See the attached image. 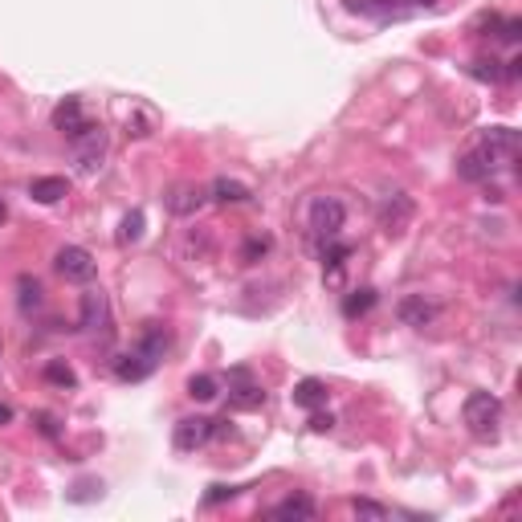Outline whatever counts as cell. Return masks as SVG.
<instances>
[{
    "mask_svg": "<svg viewBox=\"0 0 522 522\" xmlns=\"http://www.w3.org/2000/svg\"><path fill=\"white\" fill-rule=\"evenodd\" d=\"M270 245H274L270 237H249V241H245V249H241V261H245V266H253V261H257L261 253H270Z\"/></svg>",
    "mask_w": 522,
    "mask_h": 522,
    "instance_id": "obj_26",
    "label": "cell"
},
{
    "mask_svg": "<svg viewBox=\"0 0 522 522\" xmlns=\"http://www.w3.org/2000/svg\"><path fill=\"white\" fill-rule=\"evenodd\" d=\"M241 490L237 486H209V494H204V502L209 506H217V502H225V498H237Z\"/></svg>",
    "mask_w": 522,
    "mask_h": 522,
    "instance_id": "obj_28",
    "label": "cell"
},
{
    "mask_svg": "<svg viewBox=\"0 0 522 522\" xmlns=\"http://www.w3.org/2000/svg\"><path fill=\"white\" fill-rule=\"evenodd\" d=\"M29 196H33L37 204H57L70 196V180H65V175H37V180L29 184Z\"/></svg>",
    "mask_w": 522,
    "mask_h": 522,
    "instance_id": "obj_15",
    "label": "cell"
},
{
    "mask_svg": "<svg viewBox=\"0 0 522 522\" xmlns=\"http://www.w3.org/2000/svg\"><path fill=\"white\" fill-rule=\"evenodd\" d=\"M351 510L359 514V518H388V506H380V502H367V498H355V502H351Z\"/></svg>",
    "mask_w": 522,
    "mask_h": 522,
    "instance_id": "obj_27",
    "label": "cell"
},
{
    "mask_svg": "<svg viewBox=\"0 0 522 522\" xmlns=\"http://www.w3.org/2000/svg\"><path fill=\"white\" fill-rule=\"evenodd\" d=\"M209 196H212V201H220V204H245V201H253V193H249L245 184H241V180H229V175L212 180V184H209Z\"/></svg>",
    "mask_w": 522,
    "mask_h": 522,
    "instance_id": "obj_18",
    "label": "cell"
},
{
    "mask_svg": "<svg viewBox=\"0 0 522 522\" xmlns=\"http://www.w3.org/2000/svg\"><path fill=\"white\" fill-rule=\"evenodd\" d=\"M376 217H380V229H384L388 237H400V233L413 225L416 204H413V196L408 193H388V196H380Z\"/></svg>",
    "mask_w": 522,
    "mask_h": 522,
    "instance_id": "obj_4",
    "label": "cell"
},
{
    "mask_svg": "<svg viewBox=\"0 0 522 522\" xmlns=\"http://www.w3.org/2000/svg\"><path fill=\"white\" fill-rule=\"evenodd\" d=\"M204 201H209V188H201V184H180V188H172V196H167V209H172L175 217H196V212L204 209Z\"/></svg>",
    "mask_w": 522,
    "mask_h": 522,
    "instance_id": "obj_12",
    "label": "cell"
},
{
    "mask_svg": "<svg viewBox=\"0 0 522 522\" xmlns=\"http://www.w3.org/2000/svg\"><path fill=\"white\" fill-rule=\"evenodd\" d=\"M437 314H441V306L432 303V298H424V294H404L400 303H396V319H400L404 327H416V330L432 327Z\"/></svg>",
    "mask_w": 522,
    "mask_h": 522,
    "instance_id": "obj_9",
    "label": "cell"
},
{
    "mask_svg": "<svg viewBox=\"0 0 522 522\" xmlns=\"http://www.w3.org/2000/svg\"><path fill=\"white\" fill-rule=\"evenodd\" d=\"M518 70H522L518 57H510V62H506V70H502V62H498V57H477V62L469 65V73H474L477 82H506V78H518Z\"/></svg>",
    "mask_w": 522,
    "mask_h": 522,
    "instance_id": "obj_14",
    "label": "cell"
},
{
    "mask_svg": "<svg viewBox=\"0 0 522 522\" xmlns=\"http://www.w3.org/2000/svg\"><path fill=\"white\" fill-rule=\"evenodd\" d=\"M54 127L62 131L65 139H78L86 127H90V119H86V110H82V102L78 98H62L54 107Z\"/></svg>",
    "mask_w": 522,
    "mask_h": 522,
    "instance_id": "obj_11",
    "label": "cell"
},
{
    "mask_svg": "<svg viewBox=\"0 0 522 522\" xmlns=\"http://www.w3.org/2000/svg\"><path fill=\"white\" fill-rule=\"evenodd\" d=\"M70 147H73V164H78V172L94 175L102 167V159H107V131L90 123L78 139H70Z\"/></svg>",
    "mask_w": 522,
    "mask_h": 522,
    "instance_id": "obj_5",
    "label": "cell"
},
{
    "mask_svg": "<svg viewBox=\"0 0 522 522\" xmlns=\"http://www.w3.org/2000/svg\"><path fill=\"white\" fill-rule=\"evenodd\" d=\"M188 396H193V400H201V404L217 400V396H220V380L209 376V372H201V376L188 380Z\"/></svg>",
    "mask_w": 522,
    "mask_h": 522,
    "instance_id": "obj_22",
    "label": "cell"
},
{
    "mask_svg": "<svg viewBox=\"0 0 522 522\" xmlns=\"http://www.w3.org/2000/svg\"><path fill=\"white\" fill-rule=\"evenodd\" d=\"M4 220H9V204L0 201V225H4Z\"/></svg>",
    "mask_w": 522,
    "mask_h": 522,
    "instance_id": "obj_31",
    "label": "cell"
},
{
    "mask_svg": "<svg viewBox=\"0 0 522 522\" xmlns=\"http://www.w3.org/2000/svg\"><path fill=\"white\" fill-rule=\"evenodd\" d=\"M13 421V408H9V404H0V424H9Z\"/></svg>",
    "mask_w": 522,
    "mask_h": 522,
    "instance_id": "obj_30",
    "label": "cell"
},
{
    "mask_svg": "<svg viewBox=\"0 0 522 522\" xmlns=\"http://www.w3.org/2000/svg\"><path fill=\"white\" fill-rule=\"evenodd\" d=\"M518 159V131L514 127H486L477 143L458 159V175L466 184H490L498 172H510Z\"/></svg>",
    "mask_w": 522,
    "mask_h": 522,
    "instance_id": "obj_1",
    "label": "cell"
},
{
    "mask_svg": "<svg viewBox=\"0 0 522 522\" xmlns=\"http://www.w3.org/2000/svg\"><path fill=\"white\" fill-rule=\"evenodd\" d=\"M167 347H172V339H167V330L159 327V322H147L143 335H139V343H135V351H139V355H143L151 367H159V359L167 355Z\"/></svg>",
    "mask_w": 522,
    "mask_h": 522,
    "instance_id": "obj_13",
    "label": "cell"
},
{
    "mask_svg": "<svg viewBox=\"0 0 522 522\" xmlns=\"http://www.w3.org/2000/svg\"><path fill=\"white\" fill-rule=\"evenodd\" d=\"M139 237H143V209L127 212V217H123V229H119L123 245H131V241H139Z\"/></svg>",
    "mask_w": 522,
    "mask_h": 522,
    "instance_id": "obj_25",
    "label": "cell"
},
{
    "mask_svg": "<svg viewBox=\"0 0 522 522\" xmlns=\"http://www.w3.org/2000/svg\"><path fill=\"white\" fill-rule=\"evenodd\" d=\"M54 266H57V274H62L65 282H73V286H90V282H94V274H98V266H94L90 249H82V245H65V249H57Z\"/></svg>",
    "mask_w": 522,
    "mask_h": 522,
    "instance_id": "obj_6",
    "label": "cell"
},
{
    "mask_svg": "<svg viewBox=\"0 0 522 522\" xmlns=\"http://www.w3.org/2000/svg\"><path fill=\"white\" fill-rule=\"evenodd\" d=\"M78 327L90 330V335H102V339H110L115 319H110V298L102 290H86L82 294V319H78Z\"/></svg>",
    "mask_w": 522,
    "mask_h": 522,
    "instance_id": "obj_7",
    "label": "cell"
},
{
    "mask_svg": "<svg viewBox=\"0 0 522 522\" xmlns=\"http://www.w3.org/2000/svg\"><path fill=\"white\" fill-rule=\"evenodd\" d=\"M294 404H298V408H311V413L322 408V404H327V384L314 376L298 380V384H294Z\"/></svg>",
    "mask_w": 522,
    "mask_h": 522,
    "instance_id": "obj_19",
    "label": "cell"
},
{
    "mask_svg": "<svg viewBox=\"0 0 522 522\" xmlns=\"http://www.w3.org/2000/svg\"><path fill=\"white\" fill-rule=\"evenodd\" d=\"M330 424H335V416H330V413H314V416H311V429H314V432H327Z\"/></svg>",
    "mask_w": 522,
    "mask_h": 522,
    "instance_id": "obj_29",
    "label": "cell"
},
{
    "mask_svg": "<svg viewBox=\"0 0 522 522\" xmlns=\"http://www.w3.org/2000/svg\"><path fill=\"white\" fill-rule=\"evenodd\" d=\"M486 25H490V29H498L494 37L502 41V46H514V41H518V33H522V25H518L514 17H490Z\"/></svg>",
    "mask_w": 522,
    "mask_h": 522,
    "instance_id": "obj_24",
    "label": "cell"
},
{
    "mask_svg": "<svg viewBox=\"0 0 522 522\" xmlns=\"http://www.w3.org/2000/svg\"><path fill=\"white\" fill-rule=\"evenodd\" d=\"M151 372H156V367L147 364V359L139 355L135 347H131L127 355H119V359H115V376H119L123 384H139V380H147V376H151Z\"/></svg>",
    "mask_w": 522,
    "mask_h": 522,
    "instance_id": "obj_17",
    "label": "cell"
},
{
    "mask_svg": "<svg viewBox=\"0 0 522 522\" xmlns=\"http://www.w3.org/2000/svg\"><path fill=\"white\" fill-rule=\"evenodd\" d=\"M229 404L233 408H261L266 392H261V380L249 372V367H229Z\"/></svg>",
    "mask_w": 522,
    "mask_h": 522,
    "instance_id": "obj_8",
    "label": "cell"
},
{
    "mask_svg": "<svg viewBox=\"0 0 522 522\" xmlns=\"http://www.w3.org/2000/svg\"><path fill=\"white\" fill-rule=\"evenodd\" d=\"M461 421L474 432L477 441H494L498 424H502V400L494 392H474L466 396V408H461Z\"/></svg>",
    "mask_w": 522,
    "mask_h": 522,
    "instance_id": "obj_2",
    "label": "cell"
},
{
    "mask_svg": "<svg viewBox=\"0 0 522 522\" xmlns=\"http://www.w3.org/2000/svg\"><path fill=\"white\" fill-rule=\"evenodd\" d=\"M343 225H347V204L339 201V196H314L311 209H306V229H311V237L319 241H335L343 237Z\"/></svg>",
    "mask_w": 522,
    "mask_h": 522,
    "instance_id": "obj_3",
    "label": "cell"
},
{
    "mask_svg": "<svg viewBox=\"0 0 522 522\" xmlns=\"http://www.w3.org/2000/svg\"><path fill=\"white\" fill-rule=\"evenodd\" d=\"M376 298L380 294L372 290V286H359V290H351L347 298H343V314H347V319H364V314L376 306Z\"/></svg>",
    "mask_w": 522,
    "mask_h": 522,
    "instance_id": "obj_20",
    "label": "cell"
},
{
    "mask_svg": "<svg viewBox=\"0 0 522 522\" xmlns=\"http://www.w3.org/2000/svg\"><path fill=\"white\" fill-rule=\"evenodd\" d=\"M212 437H217V421H209V416H184V421L175 424V449L180 453L201 449Z\"/></svg>",
    "mask_w": 522,
    "mask_h": 522,
    "instance_id": "obj_10",
    "label": "cell"
},
{
    "mask_svg": "<svg viewBox=\"0 0 522 522\" xmlns=\"http://www.w3.org/2000/svg\"><path fill=\"white\" fill-rule=\"evenodd\" d=\"M319 506H314L311 494H290L282 498L278 506H270V518H282V522H294V518H314Z\"/></svg>",
    "mask_w": 522,
    "mask_h": 522,
    "instance_id": "obj_16",
    "label": "cell"
},
{
    "mask_svg": "<svg viewBox=\"0 0 522 522\" xmlns=\"http://www.w3.org/2000/svg\"><path fill=\"white\" fill-rule=\"evenodd\" d=\"M46 380L57 388H78V376H73V367L62 364V359H54V364H46Z\"/></svg>",
    "mask_w": 522,
    "mask_h": 522,
    "instance_id": "obj_23",
    "label": "cell"
},
{
    "mask_svg": "<svg viewBox=\"0 0 522 522\" xmlns=\"http://www.w3.org/2000/svg\"><path fill=\"white\" fill-rule=\"evenodd\" d=\"M17 303H21V311H37L41 306V282H37L33 274H21L17 278Z\"/></svg>",
    "mask_w": 522,
    "mask_h": 522,
    "instance_id": "obj_21",
    "label": "cell"
}]
</instances>
